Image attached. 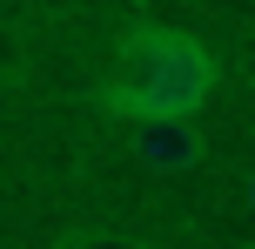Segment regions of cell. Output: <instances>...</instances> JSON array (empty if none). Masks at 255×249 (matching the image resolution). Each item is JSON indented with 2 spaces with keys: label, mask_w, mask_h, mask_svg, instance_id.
Here are the masks:
<instances>
[{
  "label": "cell",
  "mask_w": 255,
  "mask_h": 249,
  "mask_svg": "<svg viewBox=\"0 0 255 249\" xmlns=\"http://www.w3.org/2000/svg\"><path fill=\"white\" fill-rule=\"evenodd\" d=\"M215 88V61L195 34L161 20H141L115 40V67H108L101 94L94 101L108 115H121L128 128L134 121H195V108Z\"/></svg>",
  "instance_id": "1"
},
{
  "label": "cell",
  "mask_w": 255,
  "mask_h": 249,
  "mask_svg": "<svg viewBox=\"0 0 255 249\" xmlns=\"http://www.w3.org/2000/svg\"><path fill=\"white\" fill-rule=\"evenodd\" d=\"M61 249H148V243H134V236H101V229H94V236H67Z\"/></svg>",
  "instance_id": "3"
},
{
  "label": "cell",
  "mask_w": 255,
  "mask_h": 249,
  "mask_svg": "<svg viewBox=\"0 0 255 249\" xmlns=\"http://www.w3.org/2000/svg\"><path fill=\"white\" fill-rule=\"evenodd\" d=\"M128 148H134V162L154 169V175H181V169H195V162L208 155V142H202L195 121H134V128H128Z\"/></svg>",
  "instance_id": "2"
},
{
  "label": "cell",
  "mask_w": 255,
  "mask_h": 249,
  "mask_svg": "<svg viewBox=\"0 0 255 249\" xmlns=\"http://www.w3.org/2000/svg\"><path fill=\"white\" fill-rule=\"evenodd\" d=\"M249 209H255V175H249Z\"/></svg>",
  "instance_id": "4"
}]
</instances>
